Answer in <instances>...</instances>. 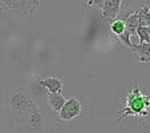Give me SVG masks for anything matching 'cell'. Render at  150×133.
Instances as JSON below:
<instances>
[{
  "instance_id": "cell-16",
  "label": "cell",
  "mask_w": 150,
  "mask_h": 133,
  "mask_svg": "<svg viewBox=\"0 0 150 133\" xmlns=\"http://www.w3.org/2000/svg\"><path fill=\"white\" fill-rule=\"evenodd\" d=\"M147 32H149V35H150V27H147Z\"/></svg>"
},
{
  "instance_id": "cell-12",
  "label": "cell",
  "mask_w": 150,
  "mask_h": 133,
  "mask_svg": "<svg viewBox=\"0 0 150 133\" xmlns=\"http://www.w3.org/2000/svg\"><path fill=\"white\" fill-rule=\"evenodd\" d=\"M135 33L139 39V43H150V35L147 32V27H138L135 29Z\"/></svg>"
},
{
  "instance_id": "cell-9",
  "label": "cell",
  "mask_w": 150,
  "mask_h": 133,
  "mask_svg": "<svg viewBox=\"0 0 150 133\" xmlns=\"http://www.w3.org/2000/svg\"><path fill=\"white\" fill-rule=\"evenodd\" d=\"M130 49L138 56V59H139L141 63L150 61V43L133 44Z\"/></svg>"
},
{
  "instance_id": "cell-6",
  "label": "cell",
  "mask_w": 150,
  "mask_h": 133,
  "mask_svg": "<svg viewBox=\"0 0 150 133\" xmlns=\"http://www.w3.org/2000/svg\"><path fill=\"white\" fill-rule=\"evenodd\" d=\"M122 0H105L102 6V16L105 20H115L121 12Z\"/></svg>"
},
{
  "instance_id": "cell-11",
  "label": "cell",
  "mask_w": 150,
  "mask_h": 133,
  "mask_svg": "<svg viewBox=\"0 0 150 133\" xmlns=\"http://www.w3.org/2000/svg\"><path fill=\"white\" fill-rule=\"evenodd\" d=\"M149 6L147 3H144L142 7L139 8V11H137V15H138V24L139 27H146V15H147V11H149Z\"/></svg>"
},
{
  "instance_id": "cell-13",
  "label": "cell",
  "mask_w": 150,
  "mask_h": 133,
  "mask_svg": "<svg viewBox=\"0 0 150 133\" xmlns=\"http://www.w3.org/2000/svg\"><path fill=\"white\" fill-rule=\"evenodd\" d=\"M130 37H131V33H130L129 31H126V29H125V32H123L121 36H118V39L121 40V43L123 44V45H126V47H129V48H131L133 43L130 41Z\"/></svg>"
},
{
  "instance_id": "cell-10",
  "label": "cell",
  "mask_w": 150,
  "mask_h": 133,
  "mask_svg": "<svg viewBox=\"0 0 150 133\" xmlns=\"http://www.w3.org/2000/svg\"><path fill=\"white\" fill-rule=\"evenodd\" d=\"M125 29H126L125 22L121 20V19L117 17L115 20H112V22L110 23V31L115 35V36H121V35L125 32Z\"/></svg>"
},
{
  "instance_id": "cell-4",
  "label": "cell",
  "mask_w": 150,
  "mask_h": 133,
  "mask_svg": "<svg viewBox=\"0 0 150 133\" xmlns=\"http://www.w3.org/2000/svg\"><path fill=\"white\" fill-rule=\"evenodd\" d=\"M82 113H83L82 100L78 97H70V99H66L64 105L62 107L56 116H58V120L62 123H70L75 117H79Z\"/></svg>"
},
{
  "instance_id": "cell-7",
  "label": "cell",
  "mask_w": 150,
  "mask_h": 133,
  "mask_svg": "<svg viewBox=\"0 0 150 133\" xmlns=\"http://www.w3.org/2000/svg\"><path fill=\"white\" fill-rule=\"evenodd\" d=\"M38 84L43 89H46V93H62L63 91V81L58 76L42 77L38 80Z\"/></svg>"
},
{
  "instance_id": "cell-14",
  "label": "cell",
  "mask_w": 150,
  "mask_h": 133,
  "mask_svg": "<svg viewBox=\"0 0 150 133\" xmlns=\"http://www.w3.org/2000/svg\"><path fill=\"white\" fill-rule=\"evenodd\" d=\"M105 0H87V8H102Z\"/></svg>"
},
{
  "instance_id": "cell-8",
  "label": "cell",
  "mask_w": 150,
  "mask_h": 133,
  "mask_svg": "<svg viewBox=\"0 0 150 133\" xmlns=\"http://www.w3.org/2000/svg\"><path fill=\"white\" fill-rule=\"evenodd\" d=\"M47 96V102L50 108L52 109V112L55 115L59 113V111L62 109V107L64 105L66 102V97L63 96L62 93H46Z\"/></svg>"
},
{
  "instance_id": "cell-5",
  "label": "cell",
  "mask_w": 150,
  "mask_h": 133,
  "mask_svg": "<svg viewBox=\"0 0 150 133\" xmlns=\"http://www.w3.org/2000/svg\"><path fill=\"white\" fill-rule=\"evenodd\" d=\"M40 1L42 0H0V7L4 11H22V13L27 17L40 7Z\"/></svg>"
},
{
  "instance_id": "cell-3",
  "label": "cell",
  "mask_w": 150,
  "mask_h": 133,
  "mask_svg": "<svg viewBox=\"0 0 150 133\" xmlns=\"http://www.w3.org/2000/svg\"><path fill=\"white\" fill-rule=\"evenodd\" d=\"M22 124V128L28 130L30 133H43L44 124H46V116L43 111L38 105H34L31 109H28L23 116L18 118Z\"/></svg>"
},
{
  "instance_id": "cell-15",
  "label": "cell",
  "mask_w": 150,
  "mask_h": 133,
  "mask_svg": "<svg viewBox=\"0 0 150 133\" xmlns=\"http://www.w3.org/2000/svg\"><path fill=\"white\" fill-rule=\"evenodd\" d=\"M146 27H150V9L147 11V15H146Z\"/></svg>"
},
{
  "instance_id": "cell-2",
  "label": "cell",
  "mask_w": 150,
  "mask_h": 133,
  "mask_svg": "<svg viewBox=\"0 0 150 133\" xmlns=\"http://www.w3.org/2000/svg\"><path fill=\"white\" fill-rule=\"evenodd\" d=\"M34 105H36V102L34 101L25 87H19L12 91L11 99H9V111L13 115V117H16V120Z\"/></svg>"
},
{
  "instance_id": "cell-1",
  "label": "cell",
  "mask_w": 150,
  "mask_h": 133,
  "mask_svg": "<svg viewBox=\"0 0 150 133\" xmlns=\"http://www.w3.org/2000/svg\"><path fill=\"white\" fill-rule=\"evenodd\" d=\"M149 108H150V96L147 93L139 88L137 83H134L133 89L126 97L125 107L119 109V117L118 120H123L127 117H133L137 123L138 118L145 117L147 118L149 116Z\"/></svg>"
}]
</instances>
